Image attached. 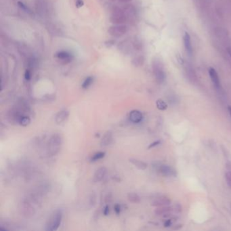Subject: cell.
Returning <instances> with one entry per match:
<instances>
[{
	"instance_id": "obj_1",
	"label": "cell",
	"mask_w": 231,
	"mask_h": 231,
	"mask_svg": "<svg viewBox=\"0 0 231 231\" xmlns=\"http://www.w3.org/2000/svg\"><path fill=\"white\" fill-rule=\"evenodd\" d=\"M62 144V137L58 134H54L50 138L48 144V154L50 156L56 155L61 151Z\"/></svg>"
},
{
	"instance_id": "obj_10",
	"label": "cell",
	"mask_w": 231,
	"mask_h": 231,
	"mask_svg": "<svg viewBox=\"0 0 231 231\" xmlns=\"http://www.w3.org/2000/svg\"><path fill=\"white\" fill-rule=\"evenodd\" d=\"M68 116H69V113L68 111H61L56 115L55 121L57 124H61L66 121Z\"/></svg>"
},
{
	"instance_id": "obj_14",
	"label": "cell",
	"mask_w": 231,
	"mask_h": 231,
	"mask_svg": "<svg viewBox=\"0 0 231 231\" xmlns=\"http://www.w3.org/2000/svg\"><path fill=\"white\" fill-rule=\"evenodd\" d=\"M129 161L130 163H132L134 166H135L136 168H138V169L139 170H145L147 168V164H146V163H145V162L142 161L141 160H139V159L130 158L129 159Z\"/></svg>"
},
{
	"instance_id": "obj_27",
	"label": "cell",
	"mask_w": 231,
	"mask_h": 231,
	"mask_svg": "<svg viewBox=\"0 0 231 231\" xmlns=\"http://www.w3.org/2000/svg\"><path fill=\"white\" fill-rule=\"evenodd\" d=\"M103 214H104L105 216H108V214H109V207L108 205H106L105 208H104V210H103Z\"/></svg>"
},
{
	"instance_id": "obj_15",
	"label": "cell",
	"mask_w": 231,
	"mask_h": 231,
	"mask_svg": "<svg viewBox=\"0 0 231 231\" xmlns=\"http://www.w3.org/2000/svg\"><path fill=\"white\" fill-rule=\"evenodd\" d=\"M112 140H113V135H112V133L111 132L108 131V132L104 134V136L102 137L101 142V146H106L109 145L111 143Z\"/></svg>"
},
{
	"instance_id": "obj_26",
	"label": "cell",
	"mask_w": 231,
	"mask_h": 231,
	"mask_svg": "<svg viewBox=\"0 0 231 231\" xmlns=\"http://www.w3.org/2000/svg\"><path fill=\"white\" fill-rule=\"evenodd\" d=\"M114 210L117 214H119L121 212V207L119 204H115L114 206Z\"/></svg>"
},
{
	"instance_id": "obj_7",
	"label": "cell",
	"mask_w": 231,
	"mask_h": 231,
	"mask_svg": "<svg viewBox=\"0 0 231 231\" xmlns=\"http://www.w3.org/2000/svg\"><path fill=\"white\" fill-rule=\"evenodd\" d=\"M171 201L170 199H169L167 196H161L155 199L151 203L152 206H155V207H161V206H165V205H170L171 204Z\"/></svg>"
},
{
	"instance_id": "obj_9",
	"label": "cell",
	"mask_w": 231,
	"mask_h": 231,
	"mask_svg": "<svg viewBox=\"0 0 231 231\" xmlns=\"http://www.w3.org/2000/svg\"><path fill=\"white\" fill-rule=\"evenodd\" d=\"M209 75H210L211 82L214 83L215 87H217V88H219L220 87V82L219 76H218V74L216 69H214V68H210V69H209Z\"/></svg>"
},
{
	"instance_id": "obj_11",
	"label": "cell",
	"mask_w": 231,
	"mask_h": 231,
	"mask_svg": "<svg viewBox=\"0 0 231 231\" xmlns=\"http://www.w3.org/2000/svg\"><path fill=\"white\" fill-rule=\"evenodd\" d=\"M142 114L138 110H133L130 113V119L133 123H140L142 119Z\"/></svg>"
},
{
	"instance_id": "obj_23",
	"label": "cell",
	"mask_w": 231,
	"mask_h": 231,
	"mask_svg": "<svg viewBox=\"0 0 231 231\" xmlns=\"http://www.w3.org/2000/svg\"><path fill=\"white\" fill-rule=\"evenodd\" d=\"M75 5L77 8H80L84 5V2L83 0H75Z\"/></svg>"
},
{
	"instance_id": "obj_22",
	"label": "cell",
	"mask_w": 231,
	"mask_h": 231,
	"mask_svg": "<svg viewBox=\"0 0 231 231\" xmlns=\"http://www.w3.org/2000/svg\"><path fill=\"white\" fill-rule=\"evenodd\" d=\"M225 178L226 180V182L228 185L229 186L230 188H231V172H227L225 174Z\"/></svg>"
},
{
	"instance_id": "obj_5",
	"label": "cell",
	"mask_w": 231,
	"mask_h": 231,
	"mask_svg": "<svg viewBox=\"0 0 231 231\" xmlns=\"http://www.w3.org/2000/svg\"><path fill=\"white\" fill-rule=\"evenodd\" d=\"M159 171L162 176L165 177H176L177 172L172 167L167 165H161L159 167Z\"/></svg>"
},
{
	"instance_id": "obj_30",
	"label": "cell",
	"mask_w": 231,
	"mask_h": 231,
	"mask_svg": "<svg viewBox=\"0 0 231 231\" xmlns=\"http://www.w3.org/2000/svg\"><path fill=\"white\" fill-rule=\"evenodd\" d=\"M132 1V0H119V2L121 3H127Z\"/></svg>"
},
{
	"instance_id": "obj_8",
	"label": "cell",
	"mask_w": 231,
	"mask_h": 231,
	"mask_svg": "<svg viewBox=\"0 0 231 231\" xmlns=\"http://www.w3.org/2000/svg\"><path fill=\"white\" fill-rule=\"evenodd\" d=\"M107 170L105 167H99L98 169L95 171L94 175L93 177V181L94 182H98L104 178L105 177L106 174H107Z\"/></svg>"
},
{
	"instance_id": "obj_13",
	"label": "cell",
	"mask_w": 231,
	"mask_h": 231,
	"mask_svg": "<svg viewBox=\"0 0 231 231\" xmlns=\"http://www.w3.org/2000/svg\"><path fill=\"white\" fill-rule=\"evenodd\" d=\"M184 43H185V49L189 54H191L193 48H192V44H191V39H190V36L189 34V33L186 32L184 35Z\"/></svg>"
},
{
	"instance_id": "obj_2",
	"label": "cell",
	"mask_w": 231,
	"mask_h": 231,
	"mask_svg": "<svg viewBox=\"0 0 231 231\" xmlns=\"http://www.w3.org/2000/svg\"><path fill=\"white\" fill-rule=\"evenodd\" d=\"M62 219V211L61 210H56L50 218L48 222L46 225V230H57L60 226Z\"/></svg>"
},
{
	"instance_id": "obj_29",
	"label": "cell",
	"mask_w": 231,
	"mask_h": 231,
	"mask_svg": "<svg viewBox=\"0 0 231 231\" xmlns=\"http://www.w3.org/2000/svg\"><path fill=\"white\" fill-rule=\"evenodd\" d=\"M182 224H177V225L175 226L174 227H173V229L174 230H178L180 229H181V228L182 227Z\"/></svg>"
},
{
	"instance_id": "obj_25",
	"label": "cell",
	"mask_w": 231,
	"mask_h": 231,
	"mask_svg": "<svg viewBox=\"0 0 231 231\" xmlns=\"http://www.w3.org/2000/svg\"><path fill=\"white\" fill-rule=\"evenodd\" d=\"M160 143H161L160 140H157V141H155V142H152V143H151V145H149V146H148V149H150V148H153V147H155V146L159 145V144H160Z\"/></svg>"
},
{
	"instance_id": "obj_28",
	"label": "cell",
	"mask_w": 231,
	"mask_h": 231,
	"mask_svg": "<svg viewBox=\"0 0 231 231\" xmlns=\"http://www.w3.org/2000/svg\"><path fill=\"white\" fill-rule=\"evenodd\" d=\"M171 225V220H167V221H165V222L164 223L165 227H170Z\"/></svg>"
},
{
	"instance_id": "obj_31",
	"label": "cell",
	"mask_w": 231,
	"mask_h": 231,
	"mask_svg": "<svg viewBox=\"0 0 231 231\" xmlns=\"http://www.w3.org/2000/svg\"><path fill=\"white\" fill-rule=\"evenodd\" d=\"M228 109H229V113H230V116H231V107H230V106H229V108H228Z\"/></svg>"
},
{
	"instance_id": "obj_24",
	"label": "cell",
	"mask_w": 231,
	"mask_h": 231,
	"mask_svg": "<svg viewBox=\"0 0 231 231\" xmlns=\"http://www.w3.org/2000/svg\"><path fill=\"white\" fill-rule=\"evenodd\" d=\"M24 78H25V79L27 81H29L31 79V73L29 70H27L25 71V73H24Z\"/></svg>"
},
{
	"instance_id": "obj_17",
	"label": "cell",
	"mask_w": 231,
	"mask_h": 231,
	"mask_svg": "<svg viewBox=\"0 0 231 231\" xmlns=\"http://www.w3.org/2000/svg\"><path fill=\"white\" fill-rule=\"evenodd\" d=\"M156 106H157V107L159 110H161V111H165L167 108V103L161 99L157 100V102H156Z\"/></svg>"
},
{
	"instance_id": "obj_6",
	"label": "cell",
	"mask_w": 231,
	"mask_h": 231,
	"mask_svg": "<svg viewBox=\"0 0 231 231\" xmlns=\"http://www.w3.org/2000/svg\"><path fill=\"white\" fill-rule=\"evenodd\" d=\"M56 57L58 60L63 62V64H67L73 60V55L67 51H60L56 54Z\"/></svg>"
},
{
	"instance_id": "obj_19",
	"label": "cell",
	"mask_w": 231,
	"mask_h": 231,
	"mask_svg": "<svg viewBox=\"0 0 231 231\" xmlns=\"http://www.w3.org/2000/svg\"><path fill=\"white\" fill-rule=\"evenodd\" d=\"M94 82V78L92 77H88L84 80V82L82 83V88L87 89L92 85V83Z\"/></svg>"
},
{
	"instance_id": "obj_12",
	"label": "cell",
	"mask_w": 231,
	"mask_h": 231,
	"mask_svg": "<svg viewBox=\"0 0 231 231\" xmlns=\"http://www.w3.org/2000/svg\"><path fill=\"white\" fill-rule=\"evenodd\" d=\"M173 208L169 205L161 206L155 210V214L157 216H162V215H167L172 211Z\"/></svg>"
},
{
	"instance_id": "obj_21",
	"label": "cell",
	"mask_w": 231,
	"mask_h": 231,
	"mask_svg": "<svg viewBox=\"0 0 231 231\" xmlns=\"http://www.w3.org/2000/svg\"><path fill=\"white\" fill-rule=\"evenodd\" d=\"M18 6H19V7H20L21 9H23V10L26 11L27 12H31V11H30V9H29V8H28L27 6L25 4H24L23 2H18Z\"/></svg>"
},
{
	"instance_id": "obj_3",
	"label": "cell",
	"mask_w": 231,
	"mask_h": 231,
	"mask_svg": "<svg viewBox=\"0 0 231 231\" xmlns=\"http://www.w3.org/2000/svg\"><path fill=\"white\" fill-rule=\"evenodd\" d=\"M126 12L119 8H115L111 12L110 21L115 24H123L127 21Z\"/></svg>"
},
{
	"instance_id": "obj_20",
	"label": "cell",
	"mask_w": 231,
	"mask_h": 231,
	"mask_svg": "<svg viewBox=\"0 0 231 231\" xmlns=\"http://www.w3.org/2000/svg\"><path fill=\"white\" fill-rule=\"evenodd\" d=\"M105 152H99L96 153L95 155H93V157L91 159L92 161H96L98 160H100V159H102L103 157H105Z\"/></svg>"
},
{
	"instance_id": "obj_16",
	"label": "cell",
	"mask_w": 231,
	"mask_h": 231,
	"mask_svg": "<svg viewBox=\"0 0 231 231\" xmlns=\"http://www.w3.org/2000/svg\"><path fill=\"white\" fill-rule=\"evenodd\" d=\"M127 199L131 203H133V204H138L140 201V197L139 195L134 193H129L127 195Z\"/></svg>"
},
{
	"instance_id": "obj_4",
	"label": "cell",
	"mask_w": 231,
	"mask_h": 231,
	"mask_svg": "<svg viewBox=\"0 0 231 231\" xmlns=\"http://www.w3.org/2000/svg\"><path fill=\"white\" fill-rule=\"evenodd\" d=\"M108 33L114 37L123 36L128 31V28L125 24H115L108 29Z\"/></svg>"
},
{
	"instance_id": "obj_18",
	"label": "cell",
	"mask_w": 231,
	"mask_h": 231,
	"mask_svg": "<svg viewBox=\"0 0 231 231\" xmlns=\"http://www.w3.org/2000/svg\"><path fill=\"white\" fill-rule=\"evenodd\" d=\"M19 123L22 126L27 127L29 126L31 123V119L29 117L23 116L19 119Z\"/></svg>"
},
{
	"instance_id": "obj_32",
	"label": "cell",
	"mask_w": 231,
	"mask_h": 231,
	"mask_svg": "<svg viewBox=\"0 0 231 231\" xmlns=\"http://www.w3.org/2000/svg\"><path fill=\"white\" fill-rule=\"evenodd\" d=\"M111 1H112V2H114V1H115V0H111Z\"/></svg>"
}]
</instances>
